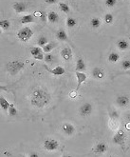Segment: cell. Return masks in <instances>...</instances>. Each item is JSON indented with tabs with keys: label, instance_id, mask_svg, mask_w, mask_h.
Returning <instances> with one entry per match:
<instances>
[{
	"label": "cell",
	"instance_id": "1",
	"mask_svg": "<svg viewBox=\"0 0 130 157\" xmlns=\"http://www.w3.org/2000/svg\"><path fill=\"white\" fill-rule=\"evenodd\" d=\"M51 95L48 90L43 88L37 87L32 90L30 96V103L32 107L37 109H42L50 103Z\"/></svg>",
	"mask_w": 130,
	"mask_h": 157
},
{
	"label": "cell",
	"instance_id": "2",
	"mask_svg": "<svg viewBox=\"0 0 130 157\" xmlns=\"http://www.w3.org/2000/svg\"><path fill=\"white\" fill-rule=\"evenodd\" d=\"M24 67H25V64L21 60H12V61H9L6 64V69L8 72L13 76L16 75L20 71H22Z\"/></svg>",
	"mask_w": 130,
	"mask_h": 157
},
{
	"label": "cell",
	"instance_id": "3",
	"mask_svg": "<svg viewBox=\"0 0 130 157\" xmlns=\"http://www.w3.org/2000/svg\"><path fill=\"white\" fill-rule=\"evenodd\" d=\"M33 36V32L30 27H24L17 32V38L22 42H28Z\"/></svg>",
	"mask_w": 130,
	"mask_h": 157
},
{
	"label": "cell",
	"instance_id": "4",
	"mask_svg": "<svg viewBox=\"0 0 130 157\" xmlns=\"http://www.w3.org/2000/svg\"><path fill=\"white\" fill-rule=\"evenodd\" d=\"M60 143L53 139V138H47L44 142H43V147L48 151H57L59 149Z\"/></svg>",
	"mask_w": 130,
	"mask_h": 157
},
{
	"label": "cell",
	"instance_id": "5",
	"mask_svg": "<svg viewBox=\"0 0 130 157\" xmlns=\"http://www.w3.org/2000/svg\"><path fill=\"white\" fill-rule=\"evenodd\" d=\"M30 52L32 54V56L36 59V60H39V61H42L44 60L45 56H44V50L43 48L39 47V46H33V47H31L30 48Z\"/></svg>",
	"mask_w": 130,
	"mask_h": 157
},
{
	"label": "cell",
	"instance_id": "6",
	"mask_svg": "<svg viewBox=\"0 0 130 157\" xmlns=\"http://www.w3.org/2000/svg\"><path fill=\"white\" fill-rule=\"evenodd\" d=\"M112 143L115 144V145H118V146L124 147V143H125V134H124V132L122 131V130H119L116 132V134L113 136Z\"/></svg>",
	"mask_w": 130,
	"mask_h": 157
},
{
	"label": "cell",
	"instance_id": "7",
	"mask_svg": "<svg viewBox=\"0 0 130 157\" xmlns=\"http://www.w3.org/2000/svg\"><path fill=\"white\" fill-rule=\"evenodd\" d=\"M92 112H93V107L89 103H84L79 109V113L82 117L89 116L92 113Z\"/></svg>",
	"mask_w": 130,
	"mask_h": 157
},
{
	"label": "cell",
	"instance_id": "8",
	"mask_svg": "<svg viewBox=\"0 0 130 157\" xmlns=\"http://www.w3.org/2000/svg\"><path fill=\"white\" fill-rule=\"evenodd\" d=\"M107 149H108V146L106 142H103V141H101V142H98L95 147H94V149H93V151L96 153V154H104L107 151Z\"/></svg>",
	"mask_w": 130,
	"mask_h": 157
},
{
	"label": "cell",
	"instance_id": "9",
	"mask_svg": "<svg viewBox=\"0 0 130 157\" xmlns=\"http://www.w3.org/2000/svg\"><path fill=\"white\" fill-rule=\"evenodd\" d=\"M75 131H76L75 127L70 123H64L62 125V132L68 136H72L75 133Z\"/></svg>",
	"mask_w": 130,
	"mask_h": 157
},
{
	"label": "cell",
	"instance_id": "10",
	"mask_svg": "<svg viewBox=\"0 0 130 157\" xmlns=\"http://www.w3.org/2000/svg\"><path fill=\"white\" fill-rule=\"evenodd\" d=\"M91 75L95 79H103L106 76V71H104V69H102L100 67H96L92 70Z\"/></svg>",
	"mask_w": 130,
	"mask_h": 157
},
{
	"label": "cell",
	"instance_id": "11",
	"mask_svg": "<svg viewBox=\"0 0 130 157\" xmlns=\"http://www.w3.org/2000/svg\"><path fill=\"white\" fill-rule=\"evenodd\" d=\"M75 75H76V78H77V88H76V90H78L79 88L81 87V85L84 84V83L87 81V75L84 71H76Z\"/></svg>",
	"mask_w": 130,
	"mask_h": 157
},
{
	"label": "cell",
	"instance_id": "12",
	"mask_svg": "<svg viewBox=\"0 0 130 157\" xmlns=\"http://www.w3.org/2000/svg\"><path fill=\"white\" fill-rule=\"evenodd\" d=\"M61 57L65 61H70L72 59V52L69 47H65L61 51Z\"/></svg>",
	"mask_w": 130,
	"mask_h": 157
},
{
	"label": "cell",
	"instance_id": "13",
	"mask_svg": "<svg viewBox=\"0 0 130 157\" xmlns=\"http://www.w3.org/2000/svg\"><path fill=\"white\" fill-rule=\"evenodd\" d=\"M129 101H130V99H129L128 96H126V95H120V96H118L117 99H116V103H117V105L120 106V107L125 108V107L128 106Z\"/></svg>",
	"mask_w": 130,
	"mask_h": 157
},
{
	"label": "cell",
	"instance_id": "14",
	"mask_svg": "<svg viewBox=\"0 0 130 157\" xmlns=\"http://www.w3.org/2000/svg\"><path fill=\"white\" fill-rule=\"evenodd\" d=\"M13 8L16 13H22L27 10V4L25 2H15L13 5Z\"/></svg>",
	"mask_w": 130,
	"mask_h": 157
},
{
	"label": "cell",
	"instance_id": "15",
	"mask_svg": "<svg viewBox=\"0 0 130 157\" xmlns=\"http://www.w3.org/2000/svg\"><path fill=\"white\" fill-rule=\"evenodd\" d=\"M47 19L50 23L51 24H54V23H57L60 19V17H59V14L56 13V12H54V11H50L47 14Z\"/></svg>",
	"mask_w": 130,
	"mask_h": 157
},
{
	"label": "cell",
	"instance_id": "16",
	"mask_svg": "<svg viewBox=\"0 0 130 157\" xmlns=\"http://www.w3.org/2000/svg\"><path fill=\"white\" fill-rule=\"evenodd\" d=\"M46 67V69H47L51 75H56V76H60V75H63L65 72H66V71H65V69L63 68V67H61V66H57V67H55L54 69H52V70H50L47 66H45Z\"/></svg>",
	"mask_w": 130,
	"mask_h": 157
},
{
	"label": "cell",
	"instance_id": "17",
	"mask_svg": "<svg viewBox=\"0 0 130 157\" xmlns=\"http://www.w3.org/2000/svg\"><path fill=\"white\" fill-rule=\"evenodd\" d=\"M35 22V16L34 14H27V15H23L20 18V23L21 24H30V23H33Z\"/></svg>",
	"mask_w": 130,
	"mask_h": 157
},
{
	"label": "cell",
	"instance_id": "18",
	"mask_svg": "<svg viewBox=\"0 0 130 157\" xmlns=\"http://www.w3.org/2000/svg\"><path fill=\"white\" fill-rule=\"evenodd\" d=\"M117 47L121 51H126L129 48V43L124 39H120L117 41Z\"/></svg>",
	"mask_w": 130,
	"mask_h": 157
},
{
	"label": "cell",
	"instance_id": "19",
	"mask_svg": "<svg viewBox=\"0 0 130 157\" xmlns=\"http://www.w3.org/2000/svg\"><path fill=\"white\" fill-rule=\"evenodd\" d=\"M89 24H90V27L92 28V29L97 30V29H99V28L101 27L102 22H101V20H100V18H98V17H93V18H91V19H90Z\"/></svg>",
	"mask_w": 130,
	"mask_h": 157
},
{
	"label": "cell",
	"instance_id": "20",
	"mask_svg": "<svg viewBox=\"0 0 130 157\" xmlns=\"http://www.w3.org/2000/svg\"><path fill=\"white\" fill-rule=\"evenodd\" d=\"M86 69H87V65H86L85 61H84V59H82V58L77 59V61H76V71H86Z\"/></svg>",
	"mask_w": 130,
	"mask_h": 157
},
{
	"label": "cell",
	"instance_id": "21",
	"mask_svg": "<svg viewBox=\"0 0 130 157\" xmlns=\"http://www.w3.org/2000/svg\"><path fill=\"white\" fill-rule=\"evenodd\" d=\"M10 106H11V104L9 103V101L5 97H3V96L0 97V107H1V109L4 110V112H8Z\"/></svg>",
	"mask_w": 130,
	"mask_h": 157
},
{
	"label": "cell",
	"instance_id": "22",
	"mask_svg": "<svg viewBox=\"0 0 130 157\" xmlns=\"http://www.w3.org/2000/svg\"><path fill=\"white\" fill-rule=\"evenodd\" d=\"M120 58H121L120 54L117 52H111L108 54V56H107V60L110 63H117L120 60Z\"/></svg>",
	"mask_w": 130,
	"mask_h": 157
},
{
	"label": "cell",
	"instance_id": "23",
	"mask_svg": "<svg viewBox=\"0 0 130 157\" xmlns=\"http://www.w3.org/2000/svg\"><path fill=\"white\" fill-rule=\"evenodd\" d=\"M56 47H57V44H56V43H54V42H51V43H48L46 46H44V47H43V50H44V52H46V53H50V52H51Z\"/></svg>",
	"mask_w": 130,
	"mask_h": 157
},
{
	"label": "cell",
	"instance_id": "24",
	"mask_svg": "<svg viewBox=\"0 0 130 157\" xmlns=\"http://www.w3.org/2000/svg\"><path fill=\"white\" fill-rule=\"evenodd\" d=\"M56 38L58 39V40H60V41H67L68 40V34H67V33L65 32L64 30H59L58 32H57V33H56Z\"/></svg>",
	"mask_w": 130,
	"mask_h": 157
},
{
	"label": "cell",
	"instance_id": "25",
	"mask_svg": "<svg viewBox=\"0 0 130 157\" xmlns=\"http://www.w3.org/2000/svg\"><path fill=\"white\" fill-rule=\"evenodd\" d=\"M59 9H60V11L62 13H66V14H69L70 13V8H69V6L67 3L60 2L59 3Z\"/></svg>",
	"mask_w": 130,
	"mask_h": 157
},
{
	"label": "cell",
	"instance_id": "26",
	"mask_svg": "<svg viewBox=\"0 0 130 157\" xmlns=\"http://www.w3.org/2000/svg\"><path fill=\"white\" fill-rule=\"evenodd\" d=\"M0 28L2 31H8L11 28V22L8 19H2L0 21Z\"/></svg>",
	"mask_w": 130,
	"mask_h": 157
},
{
	"label": "cell",
	"instance_id": "27",
	"mask_svg": "<svg viewBox=\"0 0 130 157\" xmlns=\"http://www.w3.org/2000/svg\"><path fill=\"white\" fill-rule=\"evenodd\" d=\"M104 21L107 25H112L113 22H114V15L112 13H106L105 17H104Z\"/></svg>",
	"mask_w": 130,
	"mask_h": 157
},
{
	"label": "cell",
	"instance_id": "28",
	"mask_svg": "<svg viewBox=\"0 0 130 157\" xmlns=\"http://www.w3.org/2000/svg\"><path fill=\"white\" fill-rule=\"evenodd\" d=\"M66 23H67V26L71 29V28H74V27L76 26V24H77V20H76L74 17H68V19H67Z\"/></svg>",
	"mask_w": 130,
	"mask_h": 157
},
{
	"label": "cell",
	"instance_id": "29",
	"mask_svg": "<svg viewBox=\"0 0 130 157\" xmlns=\"http://www.w3.org/2000/svg\"><path fill=\"white\" fill-rule=\"evenodd\" d=\"M49 42H48V38L46 37V36H40V37L38 38V40H37V45L39 46V47L43 48L44 46L47 45Z\"/></svg>",
	"mask_w": 130,
	"mask_h": 157
},
{
	"label": "cell",
	"instance_id": "30",
	"mask_svg": "<svg viewBox=\"0 0 130 157\" xmlns=\"http://www.w3.org/2000/svg\"><path fill=\"white\" fill-rule=\"evenodd\" d=\"M44 60L47 64H51V63H53L55 61V57H54V55L52 53H47L45 55Z\"/></svg>",
	"mask_w": 130,
	"mask_h": 157
},
{
	"label": "cell",
	"instance_id": "31",
	"mask_svg": "<svg viewBox=\"0 0 130 157\" xmlns=\"http://www.w3.org/2000/svg\"><path fill=\"white\" fill-rule=\"evenodd\" d=\"M105 5L108 9H113L117 5V0H106V1H105Z\"/></svg>",
	"mask_w": 130,
	"mask_h": 157
},
{
	"label": "cell",
	"instance_id": "32",
	"mask_svg": "<svg viewBox=\"0 0 130 157\" xmlns=\"http://www.w3.org/2000/svg\"><path fill=\"white\" fill-rule=\"evenodd\" d=\"M121 67H122V69L124 71L130 70V60H127V59L123 60L122 63H121Z\"/></svg>",
	"mask_w": 130,
	"mask_h": 157
},
{
	"label": "cell",
	"instance_id": "33",
	"mask_svg": "<svg viewBox=\"0 0 130 157\" xmlns=\"http://www.w3.org/2000/svg\"><path fill=\"white\" fill-rule=\"evenodd\" d=\"M9 114H10L11 116H15V115H17V109H16V108L14 107V105L13 104H11V106H10V108H9Z\"/></svg>",
	"mask_w": 130,
	"mask_h": 157
},
{
	"label": "cell",
	"instance_id": "34",
	"mask_svg": "<svg viewBox=\"0 0 130 157\" xmlns=\"http://www.w3.org/2000/svg\"><path fill=\"white\" fill-rule=\"evenodd\" d=\"M45 2L47 3V4H55V3H57L58 2V0H45Z\"/></svg>",
	"mask_w": 130,
	"mask_h": 157
},
{
	"label": "cell",
	"instance_id": "35",
	"mask_svg": "<svg viewBox=\"0 0 130 157\" xmlns=\"http://www.w3.org/2000/svg\"><path fill=\"white\" fill-rule=\"evenodd\" d=\"M69 96H70L71 98H75V97L77 96V90H75V91H72V92H70V94H69Z\"/></svg>",
	"mask_w": 130,
	"mask_h": 157
},
{
	"label": "cell",
	"instance_id": "36",
	"mask_svg": "<svg viewBox=\"0 0 130 157\" xmlns=\"http://www.w3.org/2000/svg\"><path fill=\"white\" fill-rule=\"evenodd\" d=\"M29 156H30V157H38L39 155L37 154V153H35V152H33V153H31V154H30Z\"/></svg>",
	"mask_w": 130,
	"mask_h": 157
},
{
	"label": "cell",
	"instance_id": "37",
	"mask_svg": "<svg viewBox=\"0 0 130 157\" xmlns=\"http://www.w3.org/2000/svg\"><path fill=\"white\" fill-rule=\"evenodd\" d=\"M126 128H127L128 131H130V122H129V123H128V124L126 125Z\"/></svg>",
	"mask_w": 130,
	"mask_h": 157
},
{
	"label": "cell",
	"instance_id": "38",
	"mask_svg": "<svg viewBox=\"0 0 130 157\" xmlns=\"http://www.w3.org/2000/svg\"><path fill=\"white\" fill-rule=\"evenodd\" d=\"M126 119H127V120H128V121L130 122V113H129V114L127 115V117H126Z\"/></svg>",
	"mask_w": 130,
	"mask_h": 157
},
{
	"label": "cell",
	"instance_id": "39",
	"mask_svg": "<svg viewBox=\"0 0 130 157\" xmlns=\"http://www.w3.org/2000/svg\"><path fill=\"white\" fill-rule=\"evenodd\" d=\"M125 75H130V70L126 71V72H125Z\"/></svg>",
	"mask_w": 130,
	"mask_h": 157
}]
</instances>
